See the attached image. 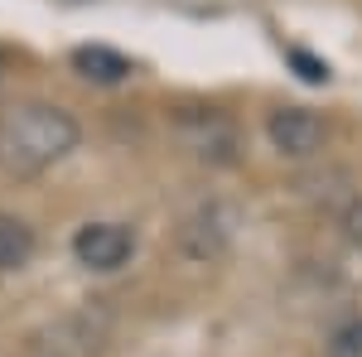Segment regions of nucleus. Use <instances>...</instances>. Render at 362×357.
Returning a JSON list of instances; mask_svg holds the SVG:
<instances>
[{
  "label": "nucleus",
  "mask_w": 362,
  "mask_h": 357,
  "mask_svg": "<svg viewBox=\"0 0 362 357\" xmlns=\"http://www.w3.org/2000/svg\"><path fill=\"white\" fill-rule=\"evenodd\" d=\"M73 145H78V121L49 102H25L0 121V165L10 174H39L58 165Z\"/></svg>",
  "instance_id": "nucleus-1"
},
{
  "label": "nucleus",
  "mask_w": 362,
  "mask_h": 357,
  "mask_svg": "<svg viewBox=\"0 0 362 357\" xmlns=\"http://www.w3.org/2000/svg\"><path fill=\"white\" fill-rule=\"evenodd\" d=\"M266 136L276 145L280 155H290V160H305L314 155L319 145H324V121L305 107H280L271 121H266Z\"/></svg>",
  "instance_id": "nucleus-4"
},
{
  "label": "nucleus",
  "mask_w": 362,
  "mask_h": 357,
  "mask_svg": "<svg viewBox=\"0 0 362 357\" xmlns=\"http://www.w3.org/2000/svg\"><path fill=\"white\" fill-rule=\"evenodd\" d=\"M34 227L25 218H10V213H0V271H25L29 261H34Z\"/></svg>",
  "instance_id": "nucleus-6"
},
{
  "label": "nucleus",
  "mask_w": 362,
  "mask_h": 357,
  "mask_svg": "<svg viewBox=\"0 0 362 357\" xmlns=\"http://www.w3.org/2000/svg\"><path fill=\"white\" fill-rule=\"evenodd\" d=\"M290 63L300 68V78H305V83H329V63H319V58H309L305 49H290Z\"/></svg>",
  "instance_id": "nucleus-8"
},
{
  "label": "nucleus",
  "mask_w": 362,
  "mask_h": 357,
  "mask_svg": "<svg viewBox=\"0 0 362 357\" xmlns=\"http://www.w3.org/2000/svg\"><path fill=\"white\" fill-rule=\"evenodd\" d=\"M136 251V237L121 227V222H87L83 232L73 237V256L83 261L87 271H116L126 266Z\"/></svg>",
  "instance_id": "nucleus-3"
},
{
  "label": "nucleus",
  "mask_w": 362,
  "mask_h": 357,
  "mask_svg": "<svg viewBox=\"0 0 362 357\" xmlns=\"http://www.w3.org/2000/svg\"><path fill=\"white\" fill-rule=\"evenodd\" d=\"M73 68L83 73L87 83H102V87H116L131 78V58L107 49V44H83V49H73Z\"/></svg>",
  "instance_id": "nucleus-5"
},
{
  "label": "nucleus",
  "mask_w": 362,
  "mask_h": 357,
  "mask_svg": "<svg viewBox=\"0 0 362 357\" xmlns=\"http://www.w3.org/2000/svg\"><path fill=\"white\" fill-rule=\"evenodd\" d=\"M329 357H362V319L343 324V329L329 338Z\"/></svg>",
  "instance_id": "nucleus-7"
},
{
  "label": "nucleus",
  "mask_w": 362,
  "mask_h": 357,
  "mask_svg": "<svg viewBox=\"0 0 362 357\" xmlns=\"http://www.w3.org/2000/svg\"><path fill=\"white\" fill-rule=\"evenodd\" d=\"M343 232H348L353 247H362V198H358V203H348V213H343Z\"/></svg>",
  "instance_id": "nucleus-9"
},
{
  "label": "nucleus",
  "mask_w": 362,
  "mask_h": 357,
  "mask_svg": "<svg viewBox=\"0 0 362 357\" xmlns=\"http://www.w3.org/2000/svg\"><path fill=\"white\" fill-rule=\"evenodd\" d=\"M179 136L203 165H237V131L218 111H189L179 121Z\"/></svg>",
  "instance_id": "nucleus-2"
},
{
  "label": "nucleus",
  "mask_w": 362,
  "mask_h": 357,
  "mask_svg": "<svg viewBox=\"0 0 362 357\" xmlns=\"http://www.w3.org/2000/svg\"><path fill=\"white\" fill-rule=\"evenodd\" d=\"M5 68H10V54H5V49H0V78H5Z\"/></svg>",
  "instance_id": "nucleus-10"
}]
</instances>
